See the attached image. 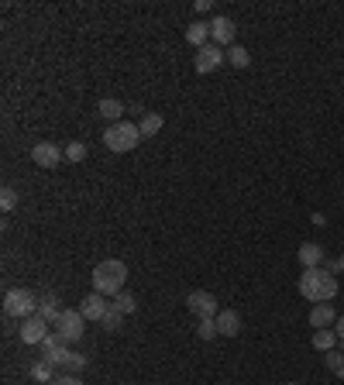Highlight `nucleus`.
<instances>
[{
    "mask_svg": "<svg viewBox=\"0 0 344 385\" xmlns=\"http://www.w3.org/2000/svg\"><path fill=\"white\" fill-rule=\"evenodd\" d=\"M300 296L310 299V303H330L338 296V275H330L327 269H303Z\"/></svg>",
    "mask_w": 344,
    "mask_h": 385,
    "instance_id": "nucleus-1",
    "label": "nucleus"
},
{
    "mask_svg": "<svg viewBox=\"0 0 344 385\" xmlns=\"http://www.w3.org/2000/svg\"><path fill=\"white\" fill-rule=\"evenodd\" d=\"M124 282H128V265L121 258H107L93 269V292L107 296V299L124 292Z\"/></svg>",
    "mask_w": 344,
    "mask_h": 385,
    "instance_id": "nucleus-2",
    "label": "nucleus"
},
{
    "mask_svg": "<svg viewBox=\"0 0 344 385\" xmlns=\"http://www.w3.org/2000/svg\"><path fill=\"white\" fill-rule=\"evenodd\" d=\"M103 145L117 155L134 152V148L141 145V128L131 124V120H117V124H111V128L103 131Z\"/></svg>",
    "mask_w": 344,
    "mask_h": 385,
    "instance_id": "nucleus-3",
    "label": "nucleus"
},
{
    "mask_svg": "<svg viewBox=\"0 0 344 385\" xmlns=\"http://www.w3.org/2000/svg\"><path fill=\"white\" fill-rule=\"evenodd\" d=\"M39 303L41 299L31 289H7V296H4V313L14 317V320H28V317L39 313Z\"/></svg>",
    "mask_w": 344,
    "mask_h": 385,
    "instance_id": "nucleus-4",
    "label": "nucleus"
},
{
    "mask_svg": "<svg viewBox=\"0 0 344 385\" xmlns=\"http://www.w3.org/2000/svg\"><path fill=\"white\" fill-rule=\"evenodd\" d=\"M52 327L62 334V341H66V344H76L79 337L86 334V317H83L79 309H62Z\"/></svg>",
    "mask_w": 344,
    "mask_h": 385,
    "instance_id": "nucleus-5",
    "label": "nucleus"
},
{
    "mask_svg": "<svg viewBox=\"0 0 344 385\" xmlns=\"http://www.w3.org/2000/svg\"><path fill=\"white\" fill-rule=\"evenodd\" d=\"M186 309H190L193 317H200V320H213L221 309H217V299H213V292H203V289H193L186 292Z\"/></svg>",
    "mask_w": 344,
    "mask_h": 385,
    "instance_id": "nucleus-6",
    "label": "nucleus"
},
{
    "mask_svg": "<svg viewBox=\"0 0 344 385\" xmlns=\"http://www.w3.org/2000/svg\"><path fill=\"white\" fill-rule=\"evenodd\" d=\"M221 62H228V52L221 45H213V41H207L203 48H196V58H193L196 73H213V69H221Z\"/></svg>",
    "mask_w": 344,
    "mask_h": 385,
    "instance_id": "nucleus-7",
    "label": "nucleus"
},
{
    "mask_svg": "<svg viewBox=\"0 0 344 385\" xmlns=\"http://www.w3.org/2000/svg\"><path fill=\"white\" fill-rule=\"evenodd\" d=\"M45 361H49V365H56V368H62L66 375H79V371L86 368V358H83L79 351H73L69 344L62 347V351H56L52 358H45Z\"/></svg>",
    "mask_w": 344,
    "mask_h": 385,
    "instance_id": "nucleus-8",
    "label": "nucleus"
},
{
    "mask_svg": "<svg viewBox=\"0 0 344 385\" xmlns=\"http://www.w3.org/2000/svg\"><path fill=\"white\" fill-rule=\"evenodd\" d=\"M62 158H66V152L59 145H52V141H39L31 148V162L41 165V169H56V165H62Z\"/></svg>",
    "mask_w": 344,
    "mask_h": 385,
    "instance_id": "nucleus-9",
    "label": "nucleus"
},
{
    "mask_svg": "<svg viewBox=\"0 0 344 385\" xmlns=\"http://www.w3.org/2000/svg\"><path fill=\"white\" fill-rule=\"evenodd\" d=\"M49 334H52L49 330V320H41L39 313L28 317V320H21V344H41Z\"/></svg>",
    "mask_w": 344,
    "mask_h": 385,
    "instance_id": "nucleus-10",
    "label": "nucleus"
},
{
    "mask_svg": "<svg viewBox=\"0 0 344 385\" xmlns=\"http://www.w3.org/2000/svg\"><path fill=\"white\" fill-rule=\"evenodd\" d=\"M234 35H238V24H234V21L231 18H224V14H217V18L211 21V41L213 45H221V48H224V45H234Z\"/></svg>",
    "mask_w": 344,
    "mask_h": 385,
    "instance_id": "nucleus-11",
    "label": "nucleus"
},
{
    "mask_svg": "<svg viewBox=\"0 0 344 385\" xmlns=\"http://www.w3.org/2000/svg\"><path fill=\"white\" fill-rule=\"evenodd\" d=\"M111 309V303H107V296H100V292H90V296H83L79 299V313L86 317V320H103V313Z\"/></svg>",
    "mask_w": 344,
    "mask_h": 385,
    "instance_id": "nucleus-12",
    "label": "nucleus"
},
{
    "mask_svg": "<svg viewBox=\"0 0 344 385\" xmlns=\"http://www.w3.org/2000/svg\"><path fill=\"white\" fill-rule=\"evenodd\" d=\"M213 324H217V334L221 337H238L241 334V313L238 309H221L213 317Z\"/></svg>",
    "mask_w": 344,
    "mask_h": 385,
    "instance_id": "nucleus-13",
    "label": "nucleus"
},
{
    "mask_svg": "<svg viewBox=\"0 0 344 385\" xmlns=\"http://www.w3.org/2000/svg\"><path fill=\"white\" fill-rule=\"evenodd\" d=\"M338 324V309L330 307V303H313V309H310V327L313 330H327Z\"/></svg>",
    "mask_w": 344,
    "mask_h": 385,
    "instance_id": "nucleus-14",
    "label": "nucleus"
},
{
    "mask_svg": "<svg viewBox=\"0 0 344 385\" xmlns=\"http://www.w3.org/2000/svg\"><path fill=\"white\" fill-rule=\"evenodd\" d=\"M296 258H300V265H303V269H320V265H324V262H327L324 248H320L317 241H306L303 248L296 251Z\"/></svg>",
    "mask_w": 344,
    "mask_h": 385,
    "instance_id": "nucleus-15",
    "label": "nucleus"
},
{
    "mask_svg": "<svg viewBox=\"0 0 344 385\" xmlns=\"http://www.w3.org/2000/svg\"><path fill=\"white\" fill-rule=\"evenodd\" d=\"M211 41V24H203V21H193V24H186V45H193V48H203Z\"/></svg>",
    "mask_w": 344,
    "mask_h": 385,
    "instance_id": "nucleus-16",
    "label": "nucleus"
},
{
    "mask_svg": "<svg viewBox=\"0 0 344 385\" xmlns=\"http://www.w3.org/2000/svg\"><path fill=\"white\" fill-rule=\"evenodd\" d=\"M100 117L103 120H111V124H117V120H124V103L121 100H114V96H107V100H100Z\"/></svg>",
    "mask_w": 344,
    "mask_h": 385,
    "instance_id": "nucleus-17",
    "label": "nucleus"
},
{
    "mask_svg": "<svg viewBox=\"0 0 344 385\" xmlns=\"http://www.w3.org/2000/svg\"><path fill=\"white\" fill-rule=\"evenodd\" d=\"M59 313H62V307H59V296H56V292L41 296V303H39V317H41V320L56 324V320H59Z\"/></svg>",
    "mask_w": 344,
    "mask_h": 385,
    "instance_id": "nucleus-18",
    "label": "nucleus"
},
{
    "mask_svg": "<svg viewBox=\"0 0 344 385\" xmlns=\"http://www.w3.org/2000/svg\"><path fill=\"white\" fill-rule=\"evenodd\" d=\"M31 379H35V382H56L59 379V368L56 365H49V361H35V365H31Z\"/></svg>",
    "mask_w": 344,
    "mask_h": 385,
    "instance_id": "nucleus-19",
    "label": "nucleus"
},
{
    "mask_svg": "<svg viewBox=\"0 0 344 385\" xmlns=\"http://www.w3.org/2000/svg\"><path fill=\"white\" fill-rule=\"evenodd\" d=\"M334 344H338V334H334V330L327 327V330H313V347H317V351H334Z\"/></svg>",
    "mask_w": 344,
    "mask_h": 385,
    "instance_id": "nucleus-20",
    "label": "nucleus"
},
{
    "mask_svg": "<svg viewBox=\"0 0 344 385\" xmlns=\"http://www.w3.org/2000/svg\"><path fill=\"white\" fill-rule=\"evenodd\" d=\"M39 347H41V361H45V358H52L56 351H62V347H66V341H62V334H59V330H52V334H49V337H45Z\"/></svg>",
    "mask_w": 344,
    "mask_h": 385,
    "instance_id": "nucleus-21",
    "label": "nucleus"
},
{
    "mask_svg": "<svg viewBox=\"0 0 344 385\" xmlns=\"http://www.w3.org/2000/svg\"><path fill=\"white\" fill-rule=\"evenodd\" d=\"M162 124H166L162 114H145L141 117V124H138V128H141V138H155L158 131H162Z\"/></svg>",
    "mask_w": 344,
    "mask_h": 385,
    "instance_id": "nucleus-22",
    "label": "nucleus"
},
{
    "mask_svg": "<svg viewBox=\"0 0 344 385\" xmlns=\"http://www.w3.org/2000/svg\"><path fill=\"white\" fill-rule=\"evenodd\" d=\"M228 62L234 66V69H248V62H251L248 48H245V45H231V48H228Z\"/></svg>",
    "mask_w": 344,
    "mask_h": 385,
    "instance_id": "nucleus-23",
    "label": "nucleus"
},
{
    "mask_svg": "<svg viewBox=\"0 0 344 385\" xmlns=\"http://www.w3.org/2000/svg\"><path fill=\"white\" fill-rule=\"evenodd\" d=\"M324 361H327V368H330L338 379H344V351H338V347H334V351H327Z\"/></svg>",
    "mask_w": 344,
    "mask_h": 385,
    "instance_id": "nucleus-24",
    "label": "nucleus"
},
{
    "mask_svg": "<svg viewBox=\"0 0 344 385\" xmlns=\"http://www.w3.org/2000/svg\"><path fill=\"white\" fill-rule=\"evenodd\" d=\"M121 324H124V313H121V309H107V313H103V320H100V327L103 330H111V334H114V330H121Z\"/></svg>",
    "mask_w": 344,
    "mask_h": 385,
    "instance_id": "nucleus-25",
    "label": "nucleus"
},
{
    "mask_svg": "<svg viewBox=\"0 0 344 385\" xmlns=\"http://www.w3.org/2000/svg\"><path fill=\"white\" fill-rule=\"evenodd\" d=\"M62 152H66V162H73V165H79V162L86 158V145H83V141H69V145H66Z\"/></svg>",
    "mask_w": 344,
    "mask_h": 385,
    "instance_id": "nucleus-26",
    "label": "nucleus"
},
{
    "mask_svg": "<svg viewBox=\"0 0 344 385\" xmlns=\"http://www.w3.org/2000/svg\"><path fill=\"white\" fill-rule=\"evenodd\" d=\"M111 307L121 309V313L128 317V313H134V309H138V303H134V296H131V292H117V296H114V303H111Z\"/></svg>",
    "mask_w": 344,
    "mask_h": 385,
    "instance_id": "nucleus-27",
    "label": "nucleus"
},
{
    "mask_svg": "<svg viewBox=\"0 0 344 385\" xmlns=\"http://www.w3.org/2000/svg\"><path fill=\"white\" fill-rule=\"evenodd\" d=\"M0 207H4V213H11L18 207V190H14V186H4V190H0Z\"/></svg>",
    "mask_w": 344,
    "mask_h": 385,
    "instance_id": "nucleus-28",
    "label": "nucleus"
},
{
    "mask_svg": "<svg viewBox=\"0 0 344 385\" xmlns=\"http://www.w3.org/2000/svg\"><path fill=\"white\" fill-rule=\"evenodd\" d=\"M196 337L213 341V337H217V324H213V320H200V324H196Z\"/></svg>",
    "mask_w": 344,
    "mask_h": 385,
    "instance_id": "nucleus-29",
    "label": "nucleus"
},
{
    "mask_svg": "<svg viewBox=\"0 0 344 385\" xmlns=\"http://www.w3.org/2000/svg\"><path fill=\"white\" fill-rule=\"evenodd\" d=\"M52 385H83V379H79V375H66V371H62Z\"/></svg>",
    "mask_w": 344,
    "mask_h": 385,
    "instance_id": "nucleus-30",
    "label": "nucleus"
},
{
    "mask_svg": "<svg viewBox=\"0 0 344 385\" xmlns=\"http://www.w3.org/2000/svg\"><path fill=\"white\" fill-rule=\"evenodd\" d=\"M334 334H338V341H344V317H338V324H334Z\"/></svg>",
    "mask_w": 344,
    "mask_h": 385,
    "instance_id": "nucleus-31",
    "label": "nucleus"
},
{
    "mask_svg": "<svg viewBox=\"0 0 344 385\" xmlns=\"http://www.w3.org/2000/svg\"><path fill=\"white\" fill-rule=\"evenodd\" d=\"M341 269H344V251H341Z\"/></svg>",
    "mask_w": 344,
    "mask_h": 385,
    "instance_id": "nucleus-32",
    "label": "nucleus"
},
{
    "mask_svg": "<svg viewBox=\"0 0 344 385\" xmlns=\"http://www.w3.org/2000/svg\"><path fill=\"white\" fill-rule=\"evenodd\" d=\"M289 385H296V382H289Z\"/></svg>",
    "mask_w": 344,
    "mask_h": 385,
    "instance_id": "nucleus-33",
    "label": "nucleus"
}]
</instances>
